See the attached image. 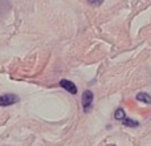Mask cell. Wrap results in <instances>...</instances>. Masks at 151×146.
<instances>
[{"label":"cell","instance_id":"cell-1","mask_svg":"<svg viewBox=\"0 0 151 146\" xmlns=\"http://www.w3.org/2000/svg\"><path fill=\"white\" fill-rule=\"evenodd\" d=\"M20 102V97L15 93H7L0 96V106L1 108H7V106H12V105Z\"/></svg>","mask_w":151,"mask_h":146},{"label":"cell","instance_id":"cell-2","mask_svg":"<svg viewBox=\"0 0 151 146\" xmlns=\"http://www.w3.org/2000/svg\"><path fill=\"white\" fill-rule=\"evenodd\" d=\"M93 100H94V93L91 90H85L82 93V96H81V104H82V109L85 113H88L91 109Z\"/></svg>","mask_w":151,"mask_h":146},{"label":"cell","instance_id":"cell-3","mask_svg":"<svg viewBox=\"0 0 151 146\" xmlns=\"http://www.w3.org/2000/svg\"><path fill=\"white\" fill-rule=\"evenodd\" d=\"M60 86L63 89H65V92H68V93H70V94H77V92H78L77 85H76L73 81L66 80V78L60 80Z\"/></svg>","mask_w":151,"mask_h":146},{"label":"cell","instance_id":"cell-4","mask_svg":"<svg viewBox=\"0 0 151 146\" xmlns=\"http://www.w3.org/2000/svg\"><path fill=\"white\" fill-rule=\"evenodd\" d=\"M135 100L139 102H143L146 105H151V96L149 93H146V92H139L135 96Z\"/></svg>","mask_w":151,"mask_h":146},{"label":"cell","instance_id":"cell-5","mask_svg":"<svg viewBox=\"0 0 151 146\" xmlns=\"http://www.w3.org/2000/svg\"><path fill=\"white\" fill-rule=\"evenodd\" d=\"M121 122H122L125 126H129V128H138V126H139V122H138V121L133 120V118H127V117L123 118Z\"/></svg>","mask_w":151,"mask_h":146},{"label":"cell","instance_id":"cell-6","mask_svg":"<svg viewBox=\"0 0 151 146\" xmlns=\"http://www.w3.org/2000/svg\"><path fill=\"white\" fill-rule=\"evenodd\" d=\"M114 118H115L117 121H122L123 118H126V113H125V110H123L122 108H118V109L114 112Z\"/></svg>","mask_w":151,"mask_h":146},{"label":"cell","instance_id":"cell-7","mask_svg":"<svg viewBox=\"0 0 151 146\" xmlns=\"http://www.w3.org/2000/svg\"><path fill=\"white\" fill-rule=\"evenodd\" d=\"M88 3L93 7H99V5L104 3V0H88Z\"/></svg>","mask_w":151,"mask_h":146}]
</instances>
